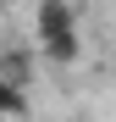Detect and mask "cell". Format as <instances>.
<instances>
[{"instance_id": "6da1fadb", "label": "cell", "mask_w": 116, "mask_h": 122, "mask_svg": "<svg viewBox=\"0 0 116 122\" xmlns=\"http://www.w3.org/2000/svg\"><path fill=\"white\" fill-rule=\"evenodd\" d=\"M33 22H39V39H55V33H77V17H72V0H39Z\"/></svg>"}, {"instance_id": "7a4b0ae2", "label": "cell", "mask_w": 116, "mask_h": 122, "mask_svg": "<svg viewBox=\"0 0 116 122\" xmlns=\"http://www.w3.org/2000/svg\"><path fill=\"white\" fill-rule=\"evenodd\" d=\"M77 56H83L77 33H55V39H39V61H44V67H72Z\"/></svg>"}, {"instance_id": "3957f363", "label": "cell", "mask_w": 116, "mask_h": 122, "mask_svg": "<svg viewBox=\"0 0 116 122\" xmlns=\"http://www.w3.org/2000/svg\"><path fill=\"white\" fill-rule=\"evenodd\" d=\"M0 111H6V122H22L28 117V89L22 83H0Z\"/></svg>"}, {"instance_id": "277c9868", "label": "cell", "mask_w": 116, "mask_h": 122, "mask_svg": "<svg viewBox=\"0 0 116 122\" xmlns=\"http://www.w3.org/2000/svg\"><path fill=\"white\" fill-rule=\"evenodd\" d=\"M28 61H33V56H28L22 45H11V50H6V67H0V83H28Z\"/></svg>"}]
</instances>
